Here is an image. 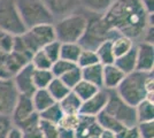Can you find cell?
<instances>
[{"mask_svg":"<svg viewBox=\"0 0 154 138\" xmlns=\"http://www.w3.org/2000/svg\"><path fill=\"white\" fill-rule=\"evenodd\" d=\"M112 45H113V52L115 55V59L123 55V54H125V53H128L135 46L132 39H130L125 36H122V35L112 40Z\"/></svg>","mask_w":154,"mask_h":138,"instance_id":"cell-29","label":"cell"},{"mask_svg":"<svg viewBox=\"0 0 154 138\" xmlns=\"http://www.w3.org/2000/svg\"><path fill=\"white\" fill-rule=\"evenodd\" d=\"M97 54L98 61L101 66H108L113 65L115 61V55L113 52V45H112V40H106L103 41L101 45L97 47L94 51Z\"/></svg>","mask_w":154,"mask_h":138,"instance_id":"cell-21","label":"cell"},{"mask_svg":"<svg viewBox=\"0 0 154 138\" xmlns=\"http://www.w3.org/2000/svg\"><path fill=\"white\" fill-rule=\"evenodd\" d=\"M78 118H79V114H63V116L58 123V127L75 131L78 124Z\"/></svg>","mask_w":154,"mask_h":138,"instance_id":"cell-38","label":"cell"},{"mask_svg":"<svg viewBox=\"0 0 154 138\" xmlns=\"http://www.w3.org/2000/svg\"><path fill=\"white\" fill-rule=\"evenodd\" d=\"M76 66H77L76 63H72V62L66 61V60L59 59V60H57L55 62L52 63L51 72L54 77L60 78L61 76H63L66 72H68L70 69H72L74 67H76Z\"/></svg>","mask_w":154,"mask_h":138,"instance_id":"cell-35","label":"cell"},{"mask_svg":"<svg viewBox=\"0 0 154 138\" xmlns=\"http://www.w3.org/2000/svg\"><path fill=\"white\" fill-rule=\"evenodd\" d=\"M26 32L29 33L30 38L38 50H42L47 44L57 40L54 24H40L28 29Z\"/></svg>","mask_w":154,"mask_h":138,"instance_id":"cell-12","label":"cell"},{"mask_svg":"<svg viewBox=\"0 0 154 138\" xmlns=\"http://www.w3.org/2000/svg\"><path fill=\"white\" fill-rule=\"evenodd\" d=\"M89 138H98V136H94V137H89Z\"/></svg>","mask_w":154,"mask_h":138,"instance_id":"cell-47","label":"cell"},{"mask_svg":"<svg viewBox=\"0 0 154 138\" xmlns=\"http://www.w3.org/2000/svg\"><path fill=\"white\" fill-rule=\"evenodd\" d=\"M116 138H139L137 127H123L119 132L115 133Z\"/></svg>","mask_w":154,"mask_h":138,"instance_id":"cell-41","label":"cell"},{"mask_svg":"<svg viewBox=\"0 0 154 138\" xmlns=\"http://www.w3.org/2000/svg\"><path fill=\"white\" fill-rule=\"evenodd\" d=\"M0 31L12 37L26 31L14 0H0Z\"/></svg>","mask_w":154,"mask_h":138,"instance_id":"cell-6","label":"cell"},{"mask_svg":"<svg viewBox=\"0 0 154 138\" xmlns=\"http://www.w3.org/2000/svg\"><path fill=\"white\" fill-rule=\"evenodd\" d=\"M46 90L48 91V93L51 94V97L53 98V100L55 103L61 101L71 91L61 79L57 78V77H54V78L52 79V82L50 83V85L46 87Z\"/></svg>","mask_w":154,"mask_h":138,"instance_id":"cell-24","label":"cell"},{"mask_svg":"<svg viewBox=\"0 0 154 138\" xmlns=\"http://www.w3.org/2000/svg\"><path fill=\"white\" fill-rule=\"evenodd\" d=\"M101 128L98 124L97 118L94 116L81 115L78 118V124L75 129V137L76 138H89L99 136L101 132Z\"/></svg>","mask_w":154,"mask_h":138,"instance_id":"cell-14","label":"cell"},{"mask_svg":"<svg viewBox=\"0 0 154 138\" xmlns=\"http://www.w3.org/2000/svg\"><path fill=\"white\" fill-rule=\"evenodd\" d=\"M63 114L64 113L62 112L59 103H54L48 108H46L45 111L39 113V118L43 120V121H47V122H51V123L58 125L61 118L63 116Z\"/></svg>","mask_w":154,"mask_h":138,"instance_id":"cell-30","label":"cell"},{"mask_svg":"<svg viewBox=\"0 0 154 138\" xmlns=\"http://www.w3.org/2000/svg\"><path fill=\"white\" fill-rule=\"evenodd\" d=\"M19 98V92L12 78H0V114L8 115L13 112Z\"/></svg>","mask_w":154,"mask_h":138,"instance_id":"cell-8","label":"cell"},{"mask_svg":"<svg viewBox=\"0 0 154 138\" xmlns=\"http://www.w3.org/2000/svg\"><path fill=\"white\" fill-rule=\"evenodd\" d=\"M30 63L35 69H51L52 67V62L46 57L43 50H39L32 54Z\"/></svg>","mask_w":154,"mask_h":138,"instance_id":"cell-33","label":"cell"},{"mask_svg":"<svg viewBox=\"0 0 154 138\" xmlns=\"http://www.w3.org/2000/svg\"><path fill=\"white\" fill-rule=\"evenodd\" d=\"M81 52H82V47L78 43H61L60 59L76 63Z\"/></svg>","mask_w":154,"mask_h":138,"instance_id":"cell-25","label":"cell"},{"mask_svg":"<svg viewBox=\"0 0 154 138\" xmlns=\"http://www.w3.org/2000/svg\"><path fill=\"white\" fill-rule=\"evenodd\" d=\"M6 138H22V133H21V131H20L17 128L13 127Z\"/></svg>","mask_w":154,"mask_h":138,"instance_id":"cell-45","label":"cell"},{"mask_svg":"<svg viewBox=\"0 0 154 138\" xmlns=\"http://www.w3.org/2000/svg\"><path fill=\"white\" fill-rule=\"evenodd\" d=\"M98 138H116L114 132L107 131V130H101V132L99 133Z\"/></svg>","mask_w":154,"mask_h":138,"instance_id":"cell-46","label":"cell"},{"mask_svg":"<svg viewBox=\"0 0 154 138\" xmlns=\"http://www.w3.org/2000/svg\"><path fill=\"white\" fill-rule=\"evenodd\" d=\"M144 41L143 43H147V44H151L153 45L154 43V26L153 24H147L146 29L144 30Z\"/></svg>","mask_w":154,"mask_h":138,"instance_id":"cell-42","label":"cell"},{"mask_svg":"<svg viewBox=\"0 0 154 138\" xmlns=\"http://www.w3.org/2000/svg\"><path fill=\"white\" fill-rule=\"evenodd\" d=\"M147 14H154V0H139Z\"/></svg>","mask_w":154,"mask_h":138,"instance_id":"cell-43","label":"cell"},{"mask_svg":"<svg viewBox=\"0 0 154 138\" xmlns=\"http://www.w3.org/2000/svg\"><path fill=\"white\" fill-rule=\"evenodd\" d=\"M31 100L33 108H35V111L38 114L42 113L43 111H45L46 108H48L50 106L55 103L46 89L36 90V91L33 92V94L31 96Z\"/></svg>","mask_w":154,"mask_h":138,"instance_id":"cell-18","label":"cell"},{"mask_svg":"<svg viewBox=\"0 0 154 138\" xmlns=\"http://www.w3.org/2000/svg\"><path fill=\"white\" fill-rule=\"evenodd\" d=\"M60 79H61L70 90H72V89L82 81V69L78 66L74 67V68L70 69L68 72H66L63 76H61Z\"/></svg>","mask_w":154,"mask_h":138,"instance_id":"cell-32","label":"cell"},{"mask_svg":"<svg viewBox=\"0 0 154 138\" xmlns=\"http://www.w3.org/2000/svg\"><path fill=\"white\" fill-rule=\"evenodd\" d=\"M32 74H33V67L29 62L28 65L22 67L19 72L13 76V83L19 94L22 96H28L31 97L33 92L36 91V87L33 84L32 79Z\"/></svg>","mask_w":154,"mask_h":138,"instance_id":"cell-10","label":"cell"},{"mask_svg":"<svg viewBox=\"0 0 154 138\" xmlns=\"http://www.w3.org/2000/svg\"><path fill=\"white\" fill-rule=\"evenodd\" d=\"M136 46H134L128 53L123 54L121 57L116 58L114 61L115 65L122 72H124V75L131 74L136 70Z\"/></svg>","mask_w":154,"mask_h":138,"instance_id":"cell-17","label":"cell"},{"mask_svg":"<svg viewBox=\"0 0 154 138\" xmlns=\"http://www.w3.org/2000/svg\"><path fill=\"white\" fill-rule=\"evenodd\" d=\"M99 63L98 61V58H97V54L94 51H90V50H83L82 48V52L78 57V60H77L76 65L81 69L83 68H86V67L93 66V65H97Z\"/></svg>","mask_w":154,"mask_h":138,"instance_id":"cell-34","label":"cell"},{"mask_svg":"<svg viewBox=\"0 0 154 138\" xmlns=\"http://www.w3.org/2000/svg\"><path fill=\"white\" fill-rule=\"evenodd\" d=\"M119 36L121 35L115 30L110 29L103 21V16L98 15L88 20L85 31L78 44L83 50L96 51L97 47L101 45L103 41L115 39Z\"/></svg>","mask_w":154,"mask_h":138,"instance_id":"cell-2","label":"cell"},{"mask_svg":"<svg viewBox=\"0 0 154 138\" xmlns=\"http://www.w3.org/2000/svg\"><path fill=\"white\" fill-rule=\"evenodd\" d=\"M60 48H61V43L58 41V40H54V41H52V43L47 44L46 46H44L42 50L44 51L46 57L53 63L57 60L60 59Z\"/></svg>","mask_w":154,"mask_h":138,"instance_id":"cell-37","label":"cell"},{"mask_svg":"<svg viewBox=\"0 0 154 138\" xmlns=\"http://www.w3.org/2000/svg\"><path fill=\"white\" fill-rule=\"evenodd\" d=\"M136 70L143 72H153L154 46L147 43H140L136 46Z\"/></svg>","mask_w":154,"mask_h":138,"instance_id":"cell-13","label":"cell"},{"mask_svg":"<svg viewBox=\"0 0 154 138\" xmlns=\"http://www.w3.org/2000/svg\"><path fill=\"white\" fill-rule=\"evenodd\" d=\"M59 105L64 114H79L82 101L74 92L70 91L61 101H59Z\"/></svg>","mask_w":154,"mask_h":138,"instance_id":"cell-22","label":"cell"},{"mask_svg":"<svg viewBox=\"0 0 154 138\" xmlns=\"http://www.w3.org/2000/svg\"><path fill=\"white\" fill-rule=\"evenodd\" d=\"M108 90L100 89L94 96H92L91 98H89L88 100L82 103L79 114L96 118L97 115H99L101 112H103L105 107L107 105V101H108Z\"/></svg>","mask_w":154,"mask_h":138,"instance_id":"cell-11","label":"cell"},{"mask_svg":"<svg viewBox=\"0 0 154 138\" xmlns=\"http://www.w3.org/2000/svg\"><path fill=\"white\" fill-rule=\"evenodd\" d=\"M124 72H122L117 67L113 65L103 66V89L105 90H116L124 78Z\"/></svg>","mask_w":154,"mask_h":138,"instance_id":"cell-15","label":"cell"},{"mask_svg":"<svg viewBox=\"0 0 154 138\" xmlns=\"http://www.w3.org/2000/svg\"><path fill=\"white\" fill-rule=\"evenodd\" d=\"M13 127L11 116L0 114V138H6Z\"/></svg>","mask_w":154,"mask_h":138,"instance_id":"cell-40","label":"cell"},{"mask_svg":"<svg viewBox=\"0 0 154 138\" xmlns=\"http://www.w3.org/2000/svg\"><path fill=\"white\" fill-rule=\"evenodd\" d=\"M59 128V138H76L75 137V131L69 130V129H64V128Z\"/></svg>","mask_w":154,"mask_h":138,"instance_id":"cell-44","label":"cell"},{"mask_svg":"<svg viewBox=\"0 0 154 138\" xmlns=\"http://www.w3.org/2000/svg\"><path fill=\"white\" fill-rule=\"evenodd\" d=\"M38 113L35 111L33 105H32L31 97L28 96H22L19 94V98L16 100V104L14 106V109L11 114V118L15 128L20 127L26 122L28 120L32 118Z\"/></svg>","mask_w":154,"mask_h":138,"instance_id":"cell-9","label":"cell"},{"mask_svg":"<svg viewBox=\"0 0 154 138\" xmlns=\"http://www.w3.org/2000/svg\"><path fill=\"white\" fill-rule=\"evenodd\" d=\"M137 123L154 121V104L148 100H143L137 106H135Z\"/></svg>","mask_w":154,"mask_h":138,"instance_id":"cell-23","label":"cell"},{"mask_svg":"<svg viewBox=\"0 0 154 138\" xmlns=\"http://www.w3.org/2000/svg\"><path fill=\"white\" fill-rule=\"evenodd\" d=\"M147 75L148 72H138V70L125 75L121 84L115 90L119 97L123 101L134 107L138 105L140 101L145 100L147 93L145 89V79Z\"/></svg>","mask_w":154,"mask_h":138,"instance_id":"cell-4","label":"cell"},{"mask_svg":"<svg viewBox=\"0 0 154 138\" xmlns=\"http://www.w3.org/2000/svg\"><path fill=\"white\" fill-rule=\"evenodd\" d=\"M88 24V17L82 14H69L54 24L57 40L60 43H78Z\"/></svg>","mask_w":154,"mask_h":138,"instance_id":"cell-5","label":"cell"},{"mask_svg":"<svg viewBox=\"0 0 154 138\" xmlns=\"http://www.w3.org/2000/svg\"><path fill=\"white\" fill-rule=\"evenodd\" d=\"M54 78L51 69H35L33 68V74H32V79L36 90L39 89H46L50 85L52 79Z\"/></svg>","mask_w":154,"mask_h":138,"instance_id":"cell-27","label":"cell"},{"mask_svg":"<svg viewBox=\"0 0 154 138\" xmlns=\"http://www.w3.org/2000/svg\"><path fill=\"white\" fill-rule=\"evenodd\" d=\"M46 7L55 16H67L79 4V0H43Z\"/></svg>","mask_w":154,"mask_h":138,"instance_id":"cell-16","label":"cell"},{"mask_svg":"<svg viewBox=\"0 0 154 138\" xmlns=\"http://www.w3.org/2000/svg\"><path fill=\"white\" fill-rule=\"evenodd\" d=\"M109 92L108 101L105 107L103 112L107 113L112 118L124 127H134L137 125V118H136V111L134 106H130L125 101L119 97L115 90Z\"/></svg>","mask_w":154,"mask_h":138,"instance_id":"cell-7","label":"cell"},{"mask_svg":"<svg viewBox=\"0 0 154 138\" xmlns=\"http://www.w3.org/2000/svg\"><path fill=\"white\" fill-rule=\"evenodd\" d=\"M114 2V0H79V4H82L84 8L96 14H103L109 6Z\"/></svg>","mask_w":154,"mask_h":138,"instance_id":"cell-31","label":"cell"},{"mask_svg":"<svg viewBox=\"0 0 154 138\" xmlns=\"http://www.w3.org/2000/svg\"><path fill=\"white\" fill-rule=\"evenodd\" d=\"M82 79L103 89V66L97 63L93 66L86 67L82 69Z\"/></svg>","mask_w":154,"mask_h":138,"instance_id":"cell-19","label":"cell"},{"mask_svg":"<svg viewBox=\"0 0 154 138\" xmlns=\"http://www.w3.org/2000/svg\"><path fill=\"white\" fill-rule=\"evenodd\" d=\"M39 128L43 138H59V128L57 124L39 120Z\"/></svg>","mask_w":154,"mask_h":138,"instance_id":"cell-36","label":"cell"},{"mask_svg":"<svg viewBox=\"0 0 154 138\" xmlns=\"http://www.w3.org/2000/svg\"><path fill=\"white\" fill-rule=\"evenodd\" d=\"M96 118L98 124L100 125V128L103 130H107V131L114 132V133L119 132L124 127L119 121H116L115 118H112L110 115H108L107 113L105 112H101L99 115H97Z\"/></svg>","mask_w":154,"mask_h":138,"instance_id":"cell-26","label":"cell"},{"mask_svg":"<svg viewBox=\"0 0 154 138\" xmlns=\"http://www.w3.org/2000/svg\"><path fill=\"white\" fill-rule=\"evenodd\" d=\"M137 130L139 138H154V121L137 123Z\"/></svg>","mask_w":154,"mask_h":138,"instance_id":"cell-39","label":"cell"},{"mask_svg":"<svg viewBox=\"0 0 154 138\" xmlns=\"http://www.w3.org/2000/svg\"><path fill=\"white\" fill-rule=\"evenodd\" d=\"M24 26L31 29L40 24H53L54 15L43 0H14Z\"/></svg>","mask_w":154,"mask_h":138,"instance_id":"cell-3","label":"cell"},{"mask_svg":"<svg viewBox=\"0 0 154 138\" xmlns=\"http://www.w3.org/2000/svg\"><path fill=\"white\" fill-rule=\"evenodd\" d=\"M99 90L100 89L97 87L96 85H93L91 83H88V82H85V81L82 79L71 91L74 92L77 97L81 99V101L83 103V101L88 100L89 98H91L92 96H94Z\"/></svg>","mask_w":154,"mask_h":138,"instance_id":"cell-28","label":"cell"},{"mask_svg":"<svg viewBox=\"0 0 154 138\" xmlns=\"http://www.w3.org/2000/svg\"><path fill=\"white\" fill-rule=\"evenodd\" d=\"M39 114H37L26 123L20 125L17 129L22 133V138H43L39 128Z\"/></svg>","mask_w":154,"mask_h":138,"instance_id":"cell-20","label":"cell"},{"mask_svg":"<svg viewBox=\"0 0 154 138\" xmlns=\"http://www.w3.org/2000/svg\"><path fill=\"white\" fill-rule=\"evenodd\" d=\"M101 16L110 29L130 39L140 37L147 24H153V14H147L139 0H114Z\"/></svg>","mask_w":154,"mask_h":138,"instance_id":"cell-1","label":"cell"}]
</instances>
